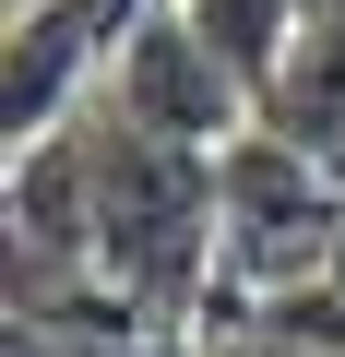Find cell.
<instances>
[{
  "instance_id": "cell-2",
  "label": "cell",
  "mask_w": 345,
  "mask_h": 357,
  "mask_svg": "<svg viewBox=\"0 0 345 357\" xmlns=\"http://www.w3.org/2000/svg\"><path fill=\"white\" fill-rule=\"evenodd\" d=\"M333 238H345V167H321L309 143L250 119L215 155V286L227 298L309 286V274H333Z\"/></svg>"
},
{
  "instance_id": "cell-1",
  "label": "cell",
  "mask_w": 345,
  "mask_h": 357,
  "mask_svg": "<svg viewBox=\"0 0 345 357\" xmlns=\"http://www.w3.org/2000/svg\"><path fill=\"white\" fill-rule=\"evenodd\" d=\"M84 167H95V274L143 310V333H167L215 298V155L155 143L107 107L84 119Z\"/></svg>"
},
{
  "instance_id": "cell-6",
  "label": "cell",
  "mask_w": 345,
  "mask_h": 357,
  "mask_svg": "<svg viewBox=\"0 0 345 357\" xmlns=\"http://www.w3.org/2000/svg\"><path fill=\"white\" fill-rule=\"evenodd\" d=\"M0 357H84V333H60V321H13V345Z\"/></svg>"
},
{
  "instance_id": "cell-4",
  "label": "cell",
  "mask_w": 345,
  "mask_h": 357,
  "mask_svg": "<svg viewBox=\"0 0 345 357\" xmlns=\"http://www.w3.org/2000/svg\"><path fill=\"white\" fill-rule=\"evenodd\" d=\"M155 13V0H36V13L13 24V72H0V131L36 143L72 119V84L84 60H119V36Z\"/></svg>"
},
{
  "instance_id": "cell-8",
  "label": "cell",
  "mask_w": 345,
  "mask_h": 357,
  "mask_svg": "<svg viewBox=\"0 0 345 357\" xmlns=\"http://www.w3.org/2000/svg\"><path fill=\"white\" fill-rule=\"evenodd\" d=\"M333 286H345V238H333Z\"/></svg>"
},
{
  "instance_id": "cell-7",
  "label": "cell",
  "mask_w": 345,
  "mask_h": 357,
  "mask_svg": "<svg viewBox=\"0 0 345 357\" xmlns=\"http://www.w3.org/2000/svg\"><path fill=\"white\" fill-rule=\"evenodd\" d=\"M215 357H309V345H286V333H262V321H238V333H227Z\"/></svg>"
},
{
  "instance_id": "cell-5",
  "label": "cell",
  "mask_w": 345,
  "mask_h": 357,
  "mask_svg": "<svg viewBox=\"0 0 345 357\" xmlns=\"http://www.w3.org/2000/svg\"><path fill=\"white\" fill-rule=\"evenodd\" d=\"M262 131H286V143H309L321 167H345V13H309V24H298V48H286L274 84H262Z\"/></svg>"
},
{
  "instance_id": "cell-3",
  "label": "cell",
  "mask_w": 345,
  "mask_h": 357,
  "mask_svg": "<svg viewBox=\"0 0 345 357\" xmlns=\"http://www.w3.org/2000/svg\"><path fill=\"white\" fill-rule=\"evenodd\" d=\"M107 107H119L131 131H155V143H191V155H227V143L262 119L250 72L179 13V0H155V13L119 36V60H107Z\"/></svg>"
}]
</instances>
